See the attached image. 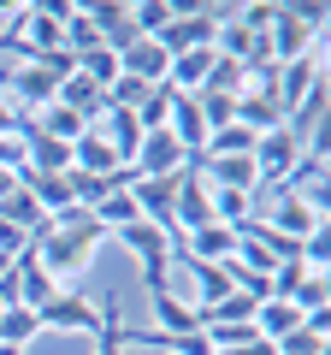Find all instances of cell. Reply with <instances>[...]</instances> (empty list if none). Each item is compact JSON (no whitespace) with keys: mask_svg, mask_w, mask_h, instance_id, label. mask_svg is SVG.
<instances>
[{"mask_svg":"<svg viewBox=\"0 0 331 355\" xmlns=\"http://www.w3.org/2000/svg\"><path fill=\"white\" fill-rule=\"evenodd\" d=\"M272 231H278L284 243H302L314 237L319 225H325V184H314V190H278V202H272Z\"/></svg>","mask_w":331,"mask_h":355,"instance_id":"obj_4","label":"cell"},{"mask_svg":"<svg viewBox=\"0 0 331 355\" xmlns=\"http://www.w3.org/2000/svg\"><path fill=\"white\" fill-rule=\"evenodd\" d=\"M83 12H89V24H95V36H101V48L125 53L130 42H142L136 24H130V6H118V0H95V6H83Z\"/></svg>","mask_w":331,"mask_h":355,"instance_id":"obj_11","label":"cell"},{"mask_svg":"<svg viewBox=\"0 0 331 355\" xmlns=\"http://www.w3.org/2000/svg\"><path fill=\"white\" fill-rule=\"evenodd\" d=\"M325 338H331V331H319V326H307V320H302L290 338L272 343V355H325Z\"/></svg>","mask_w":331,"mask_h":355,"instance_id":"obj_23","label":"cell"},{"mask_svg":"<svg viewBox=\"0 0 331 355\" xmlns=\"http://www.w3.org/2000/svg\"><path fill=\"white\" fill-rule=\"evenodd\" d=\"M36 320H42V331H101V320H107V308L101 302H89L83 291H60L53 302H42L36 308Z\"/></svg>","mask_w":331,"mask_h":355,"instance_id":"obj_5","label":"cell"},{"mask_svg":"<svg viewBox=\"0 0 331 355\" xmlns=\"http://www.w3.org/2000/svg\"><path fill=\"white\" fill-rule=\"evenodd\" d=\"M60 107H71V113H83V119L95 125V119L107 113V89H101V83H89V77L71 65V77L60 83Z\"/></svg>","mask_w":331,"mask_h":355,"instance_id":"obj_13","label":"cell"},{"mask_svg":"<svg viewBox=\"0 0 331 355\" xmlns=\"http://www.w3.org/2000/svg\"><path fill=\"white\" fill-rule=\"evenodd\" d=\"M231 18V6L225 0H202V6H178V18H172V24L160 30V48L172 53V60H178V53H195V48H213L219 42V24H225Z\"/></svg>","mask_w":331,"mask_h":355,"instance_id":"obj_2","label":"cell"},{"mask_svg":"<svg viewBox=\"0 0 331 355\" xmlns=\"http://www.w3.org/2000/svg\"><path fill=\"white\" fill-rule=\"evenodd\" d=\"M172 18H178V6H172V0H136V6H130V24H136V36H160Z\"/></svg>","mask_w":331,"mask_h":355,"instance_id":"obj_20","label":"cell"},{"mask_svg":"<svg viewBox=\"0 0 331 355\" xmlns=\"http://www.w3.org/2000/svg\"><path fill=\"white\" fill-rule=\"evenodd\" d=\"M118 65H125V77H136V83L160 89V83H166V71H172V53H166L154 36H142V42H130V48L118 53Z\"/></svg>","mask_w":331,"mask_h":355,"instance_id":"obj_12","label":"cell"},{"mask_svg":"<svg viewBox=\"0 0 331 355\" xmlns=\"http://www.w3.org/2000/svg\"><path fill=\"white\" fill-rule=\"evenodd\" d=\"M0 308H6V302H0Z\"/></svg>","mask_w":331,"mask_h":355,"instance_id":"obj_27","label":"cell"},{"mask_svg":"<svg viewBox=\"0 0 331 355\" xmlns=\"http://www.w3.org/2000/svg\"><path fill=\"white\" fill-rule=\"evenodd\" d=\"M0 166L6 172H24V142L18 137H0Z\"/></svg>","mask_w":331,"mask_h":355,"instance_id":"obj_24","label":"cell"},{"mask_svg":"<svg viewBox=\"0 0 331 355\" xmlns=\"http://www.w3.org/2000/svg\"><path fill=\"white\" fill-rule=\"evenodd\" d=\"M314 83H325V42H319L314 53H302V60L278 65V77H272V101H278V113H290Z\"/></svg>","mask_w":331,"mask_h":355,"instance_id":"obj_8","label":"cell"},{"mask_svg":"<svg viewBox=\"0 0 331 355\" xmlns=\"http://www.w3.org/2000/svg\"><path fill=\"white\" fill-rule=\"evenodd\" d=\"M296 261H302L307 272H319V279H331V225H319L314 237L296 243Z\"/></svg>","mask_w":331,"mask_h":355,"instance_id":"obj_19","label":"cell"},{"mask_svg":"<svg viewBox=\"0 0 331 355\" xmlns=\"http://www.w3.org/2000/svg\"><path fill=\"white\" fill-rule=\"evenodd\" d=\"M190 166V154L178 148L172 130H142L136 154H130V178H178Z\"/></svg>","mask_w":331,"mask_h":355,"instance_id":"obj_6","label":"cell"},{"mask_svg":"<svg viewBox=\"0 0 331 355\" xmlns=\"http://www.w3.org/2000/svg\"><path fill=\"white\" fill-rule=\"evenodd\" d=\"M148 308H154V331L148 338H190V331H202V314H195V302L184 291H154Z\"/></svg>","mask_w":331,"mask_h":355,"instance_id":"obj_9","label":"cell"},{"mask_svg":"<svg viewBox=\"0 0 331 355\" xmlns=\"http://www.w3.org/2000/svg\"><path fill=\"white\" fill-rule=\"evenodd\" d=\"M118 243L130 249V261H142V284H148V296L154 291H172V249H178V237H166L160 225H148V219H136V225H125V231H113Z\"/></svg>","mask_w":331,"mask_h":355,"instance_id":"obj_3","label":"cell"},{"mask_svg":"<svg viewBox=\"0 0 331 355\" xmlns=\"http://www.w3.org/2000/svg\"><path fill=\"white\" fill-rule=\"evenodd\" d=\"M178 254H184V261H202V266H225V261H237V231L213 219V225L178 237Z\"/></svg>","mask_w":331,"mask_h":355,"instance_id":"obj_10","label":"cell"},{"mask_svg":"<svg viewBox=\"0 0 331 355\" xmlns=\"http://www.w3.org/2000/svg\"><path fill=\"white\" fill-rule=\"evenodd\" d=\"M101 243H107V231L95 225V214L71 207V214H60V219H53V231L36 243V261H42V272H48V279L60 284V291H71V284L95 266Z\"/></svg>","mask_w":331,"mask_h":355,"instance_id":"obj_1","label":"cell"},{"mask_svg":"<svg viewBox=\"0 0 331 355\" xmlns=\"http://www.w3.org/2000/svg\"><path fill=\"white\" fill-rule=\"evenodd\" d=\"M77 71L89 77V83L113 89V83H118V71H125V65H118V53H113V48H89V53H83V60H77Z\"/></svg>","mask_w":331,"mask_h":355,"instance_id":"obj_21","label":"cell"},{"mask_svg":"<svg viewBox=\"0 0 331 355\" xmlns=\"http://www.w3.org/2000/svg\"><path fill=\"white\" fill-rule=\"evenodd\" d=\"M0 355H30V349H12V343H0Z\"/></svg>","mask_w":331,"mask_h":355,"instance_id":"obj_26","label":"cell"},{"mask_svg":"<svg viewBox=\"0 0 331 355\" xmlns=\"http://www.w3.org/2000/svg\"><path fill=\"white\" fill-rule=\"evenodd\" d=\"M136 219H142V214H136V202H130V190H113L101 207H95V225H101L107 237H113V231H125V225H136Z\"/></svg>","mask_w":331,"mask_h":355,"instance_id":"obj_18","label":"cell"},{"mask_svg":"<svg viewBox=\"0 0 331 355\" xmlns=\"http://www.w3.org/2000/svg\"><path fill=\"white\" fill-rule=\"evenodd\" d=\"M118 166H125V160H118V154L107 148V142L95 137V130H83V137L71 142V172H89V178H113Z\"/></svg>","mask_w":331,"mask_h":355,"instance_id":"obj_14","label":"cell"},{"mask_svg":"<svg viewBox=\"0 0 331 355\" xmlns=\"http://www.w3.org/2000/svg\"><path fill=\"white\" fill-rule=\"evenodd\" d=\"M172 225H178V237H190V231L213 225V190H207V178L195 172V166H184V172H178V202H172Z\"/></svg>","mask_w":331,"mask_h":355,"instance_id":"obj_7","label":"cell"},{"mask_svg":"<svg viewBox=\"0 0 331 355\" xmlns=\"http://www.w3.org/2000/svg\"><path fill=\"white\" fill-rule=\"evenodd\" d=\"M36 338H42L36 308H18V302H6V308H0V343H12V349H30Z\"/></svg>","mask_w":331,"mask_h":355,"instance_id":"obj_16","label":"cell"},{"mask_svg":"<svg viewBox=\"0 0 331 355\" xmlns=\"http://www.w3.org/2000/svg\"><path fill=\"white\" fill-rule=\"evenodd\" d=\"M296 326H302V308H296V302H278V296H272V302H260V308H255V331H260L267 343L290 338Z\"/></svg>","mask_w":331,"mask_h":355,"instance_id":"obj_15","label":"cell"},{"mask_svg":"<svg viewBox=\"0 0 331 355\" xmlns=\"http://www.w3.org/2000/svg\"><path fill=\"white\" fill-rule=\"evenodd\" d=\"M12 190H18V172H6V166H0V202H6Z\"/></svg>","mask_w":331,"mask_h":355,"instance_id":"obj_25","label":"cell"},{"mask_svg":"<svg viewBox=\"0 0 331 355\" xmlns=\"http://www.w3.org/2000/svg\"><path fill=\"white\" fill-rule=\"evenodd\" d=\"M290 302L302 308V314H325V308H331V279H319V272H302V284L290 291Z\"/></svg>","mask_w":331,"mask_h":355,"instance_id":"obj_22","label":"cell"},{"mask_svg":"<svg viewBox=\"0 0 331 355\" xmlns=\"http://www.w3.org/2000/svg\"><path fill=\"white\" fill-rule=\"evenodd\" d=\"M30 125H36L42 137H53V142H77V137H83V130H89V119H83V113H71V107H60V101H53V107H42V113L30 119Z\"/></svg>","mask_w":331,"mask_h":355,"instance_id":"obj_17","label":"cell"}]
</instances>
